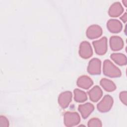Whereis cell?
Here are the masks:
<instances>
[{
	"label": "cell",
	"instance_id": "1",
	"mask_svg": "<svg viewBox=\"0 0 127 127\" xmlns=\"http://www.w3.org/2000/svg\"><path fill=\"white\" fill-rule=\"evenodd\" d=\"M103 72L110 77H118L122 74L120 69L108 60H105L103 63Z\"/></svg>",
	"mask_w": 127,
	"mask_h": 127
},
{
	"label": "cell",
	"instance_id": "2",
	"mask_svg": "<svg viewBox=\"0 0 127 127\" xmlns=\"http://www.w3.org/2000/svg\"><path fill=\"white\" fill-rule=\"evenodd\" d=\"M80 116L76 112H67L64 114V123L66 127L76 126L80 123Z\"/></svg>",
	"mask_w": 127,
	"mask_h": 127
},
{
	"label": "cell",
	"instance_id": "3",
	"mask_svg": "<svg viewBox=\"0 0 127 127\" xmlns=\"http://www.w3.org/2000/svg\"><path fill=\"white\" fill-rule=\"evenodd\" d=\"M113 102V98L109 95H106L97 105V109L102 113L108 112L112 108Z\"/></svg>",
	"mask_w": 127,
	"mask_h": 127
},
{
	"label": "cell",
	"instance_id": "4",
	"mask_svg": "<svg viewBox=\"0 0 127 127\" xmlns=\"http://www.w3.org/2000/svg\"><path fill=\"white\" fill-rule=\"evenodd\" d=\"M95 52L99 55H104L107 51V39L103 37L98 40L94 41L92 43Z\"/></svg>",
	"mask_w": 127,
	"mask_h": 127
},
{
	"label": "cell",
	"instance_id": "5",
	"mask_svg": "<svg viewBox=\"0 0 127 127\" xmlns=\"http://www.w3.org/2000/svg\"><path fill=\"white\" fill-rule=\"evenodd\" d=\"M101 61L98 58H93L89 62L87 71L91 75L99 74L101 73Z\"/></svg>",
	"mask_w": 127,
	"mask_h": 127
},
{
	"label": "cell",
	"instance_id": "6",
	"mask_svg": "<svg viewBox=\"0 0 127 127\" xmlns=\"http://www.w3.org/2000/svg\"><path fill=\"white\" fill-rule=\"evenodd\" d=\"M79 54L85 59L90 58L93 55V51L90 44L87 41H83L79 46Z\"/></svg>",
	"mask_w": 127,
	"mask_h": 127
},
{
	"label": "cell",
	"instance_id": "7",
	"mask_svg": "<svg viewBox=\"0 0 127 127\" xmlns=\"http://www.w3.org/2000/svg\"><path fill=\"white\" fill-rule=\"evenodd\" d=\"M72 93L66 91L61 93L58 97V103L63 109L67 108L72 100Z\"/></svg>",
	"mask_w": 127,
	"mask_h": 127
},
{
	"label": "cell",
	"instance_id": "8",
	"mask_svg": "<svg viewBox=\"0 0 127 127\" xmlns=\"http://www.w3.org/2000/svg\"><path fill=\"white\" fill-rule=\"evenodd\" d=\"M102 34V29L98 25H92L86 30V36L90 39H94L100 37Z\"/></svg>",
	"mask_w": 127,
	"mask_h": 127
},
{
	"label": "cell",
	"instance_id": "9",
	"mask_svg": "<svg viewBox=\"0 0 127 127\" xmlns=\"http://www.w3.org/2000/svg\"><path fill=\"white\" fill-rule=\"evenodd\" d=\"M110 46L112 50L118 51L124 47V41L122 38L118 36H112L110 39Z\"/></svg>",
	"mask_w": 127,
	"mask_h": 127
},
{
	"label": "cell",
	"instance_id": "10",
	"mask_svg": "<svg viewBox=\"0 0 127 127\" xmlns=\"http://www.w3.org/2000/svg\"><path fill=\"white\" fill-rule=\"evenodd\" d=\"M107 27L111 32L114 33L121 32L123 28L121 22L119 20L115 19L109 20L107 23Z\"/></svg>",
	"mask_w": 127,
	"mask_h": 127
},
{
	"label": "cell",
	"instance_id": "11",
	"mask_svg": "<svg viewBox=\"0 0 127 127\" xmlns=\"http://www.w3.org/2000/svg\"><path fill=\"white\" fill-rule=\"evenodd\" d=\"M94 109V106L90 103H86L84 104L79 105L78 108V110L80 113L83 119L87 118L93 111Z\"/></svg>",
	"mask_w": 127,
	"mask_h": 127
},
{
	"label": "cell",
	"instance_id": "12",
	"mask_svg": "<svg viewBox=\"0 0 127 127\" xmlns=\"http://www.w3.org/2000/svg\"><path fill=\"white\" fill-rule=\"evenodd\" d=\"M124 11V8L119 2L113 3L109 8L108 13L111 17H118Z\"/></svg>",
	"mask_w": 127,
	"mask_h": 127
},
{
	"label": "cell",
	"instance_id": "13",
	"mask_svg": "<svg viewBox=\"0 0 127 127\" xmlns=\"http://www.w3.org/2000/svg\"><path fill=\"white\" fill-rule=\"evenodd\" d=\"M88 94L91 101L96 102L99 101L102 96L103 91L99 86L96 85L90 89L88 92Z\"/></svg>",
	"mask_w": 127,
	"mask_h": 127
},
{
	"label": "cell",
	"instance_id": "14",
	"mask_svg": "<svg viewBox=\"0 0 127 127\" xmlns=\"http://www.w3.org/2000/svg\"><path fill=\"white\" fill-rule=\"evenodd\" d=\"M77 85L78 87L85 89H89L93 84V80L88 76L82 75L77 80Z\"/></svg>",
	"mask_w": 127,
	"mask_h": 127
},
{
	"label": "cell",
	"instance_id": "15",
	"mask_svg": "<svg viewBox=\"0 0 127 127\" xmlns=\"http://www.w3.org/2000/svg\"><path fill=\"white\" fill-rule=\"evenodd\" d=\"M101 86L107 92H112L116 89V86L111 80L107 78H102L100 82Z\"/></svg>",
	"mask_w": 127,
	"mask_h": 127
},
{
	"label": "cell",
	"instance_id": "16",
	"mask_svg": "<svg viewBox=\"0 0 127 127\" xmlns=\"http://www.w3.org/2000/svg\"><path fill=\"white\" fill-rule=\"evenodd\" d=\"M111 58L120 65H126L127 63L126 56L122 53H113L111 55Z\"/></svg>",
	"mask_w": 127,
	"mask_h": 127
},
{
	"label": "cell",
	"instance_id": "17",
	"mask_svg": "<svg viewBox=\"0 0 127 127\" xmlns=\"http://www.w3.org/2000/svg\"><path fill=\"white\" fill-rule=\"evenodd\" d=\"M74 93V100L79 103H82L85 102L87 99V96L86 93L79 89H75L73 91Z\"/></svg>",
	"mask_w": 127,
	"mask_h": 127
},
{
	"label": "cell",
	"instance_id": "18",
	"mask_svg": "<svg viewBox=\"0 0 127 127\" xmlns=\"http://www.w3.org/2000/svg\"><path fill=\"white\" fill-rule=\"evenodd\" d=\"M88 126L89 127H101L102 126V125L101 121L99 119L94 118L88 121Z\"/></svg>",
	"mask_w": 127,
	"mask_h": 127
},
{
	"label": "cell",
	"instance_id": "19",
	"mask_svg": "<svg viewBox=\"0 0 127 127\" xmlns=\"http://www.w3.org/2000/svg\"><path fill=\"white\" fill-rule=\"evenodd\" d=\"M9 126V121L4 116L0 117V127H8Z\"/></svg>",
	"mask_w": 127,
	"mask_h": 127
},
{
	"label": "cell",
	"instance_id": "20",
	"mask_svg": "<svg viewBox=\"0 0 127 127\" xmlns=\"http://www.w3.org/2000/svg\"><path fill=\"white\" fill-rule=\"evenodd\" d=\"M127 92L126 91H122L120 94V99L122 102L125 105H127Z\"/></svg>",
	"mask_w": 127,
	"mask_h": 127
},
{
	"label": "cell",
	"instance_id": "21",
	"mask_svg": "<svg viewBox=\"0 0 127 127\" xmlns=\"http://www.w3.org/2000/svg\"><path fill=\"white\" fill-rule=\"evenodd\" d=\"M127 12H125L123 15H122L120 19L124 22L126 23L127 21Z\"/></svg>",
	"mask_w": 127,
	"mask_h": 127
},
{
	"label": "cell",
	"instance_id": "22",
	"mask_svg": "<svg viewBox=\"0 0 127 127\" xmlns=\"http://www.w3.org/2000/svg\"><path fill=\"white\" fill-rule=\"evenodd\" d=\"M123 3H124V4L125 6H127V0H123Z\"/></svg>",
	"mask_w": 127,
	"mask_h": 127
}]
</instances>
